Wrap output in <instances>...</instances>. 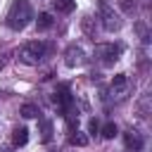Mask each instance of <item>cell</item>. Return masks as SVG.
I'll return each mask as SVG.
<instances>
[{"label": "cell", "mask_w": 152, "mask_h": 152, "mask_svg": "<svg viewBox=\"0 0 152 152\" xmlns=\"http://www.w3.org/2000/svg\"><path fill=\"white\" fill-rule=\"evenodd\" d=\"M88 131H90V135H95V133H100V124H97L95 119H90V121H88Z\"/></svg>", "instance_id": "9a60e30c"}, {"label": "cell", "mask_w": 152, "mask_h": 152, "mask_svg": "<svg viewBox=\"0 0 152 152\" xmlns=\"http://www.w3.org/2000/svg\"><path fill=\"white\" fill-rule=\"evenodd\" d=\"M52 138V124L50 121H43V142H48Z\"/></svg>", "instance_id": "5bb4252c"}, {"label": "cell", "mask_w": 152, "mask_h": 152, "mask_svg": "<svg viewBox=\"0 0 152 152\" xmlns=\"http://www.w3.org/2000/svg\"><path fill=\"white\" fill-rule=\"evenodd\" d=\"M52 5H55L57 12H74L76 0H52Z\"/></svg>", "instance_id": "ba28073f"}, {"label": "cell", "mask_w": 152, "mask_h": 152, "mask_svg": "<svg viewBox=\"0 0 152 152\" xmlns=\"http://www.w3.org/2000/svg\"><path fill=\"white\" fill-rule=\"evenodd\" d=\"M52 21H55V19H52V14H50V12H40V14H38V19H36V26H38V31H45V28H50V26H52Z\"/></svg>", "instance_id": "8992f818"}, {"label": "cell", "mask_w": 152, "mask_h": 152, "mask_svg": "<svg viewBox=\"0 0 152 152\" xmlns=\"http://www.w3.org/2000/svg\"><path fill=\"white\" fill-rule=\"evenodd\" d=\"M38 114H40V109H38L36 104H31V102L21 104V116H26V119H36Z\"/></svg>", "instance_id": "9c48e42d"}, {"label": "cell", "mask_w": 152, "mask_h": 152, "mask_svg": "<svg viewBox=\"0 0 152 152\" xmlns=\"http://www.w3.org/2000/svg\"><path fill=\"white\" fill-rule=\"evenodd\" d=\"M52 102H55L57 107H69V104H71V95H69V88H66V86H62L59 90H55V95H52Z\"/></svg>", "instance_id": "277c9868"}, {"label": "cell", "mask_w": 152, "mask_h": 152, "mask_svg": "<svg viewBox=\"0 0 152 152\" xmlns=\"http://www.w3.org/2000/svg\"><path fill=\"white\" fill-rule=\"evenodd\" d=\"M126 86V74H116L114 78H112V88H116V90H121Z\"/></svg>", "instance_id": "4fadbf2b"}, {"label": "cell", "mask_w": 152, "mask_h": 152, "mask_svg": "<svg viewBox=\"0 0 152 152\" xmlns=\"http://www.w3.org/2000/svg\"><path fill=\"white\" fill-rule=\"evenodd\" d=\"M31 19H33L31 5L26 0H14L12 7H10V12H7V26L14 28V31H21Z\"/></svg>", "instance_id": "6da1fadb"}, {"label": "cell", "mask_w": 152, "mask_h": 152, "mask_svg": "<svg viewBox=\"0 0 152 152\" xmlns=\"http://www.w3.org/2000/svg\"><path fill=\"white\" fill-rule=\"evenodd\" d=\"M12 142H14L17 147H24V145L28 142V131H26L24 126L14 128V133H12Z\"/></svg>", "instance_id": "5b68a950"}, {"label": "cell", "mask_w": 152, "mask_h": 152, "mask_svg": "<svg viewBox=\"0 0 152 152\" xmlns=\"http://www.w3.org/2000/svg\"><path fill=\"white\" fill-rule=\"evenodd\" d=\"M100 133H102V138L112 140V138H114V135L119 133V128H116V124H112V121H109V124H104V126L100 128Z\"/></svg>", "instance_id": "8fae6325"}, {"label": "cell", "mask_w": 152, "mask_h": 152, "mask_svg": "<svg viewBox=\"0 0 152 152\" xmlns=\"http://www.w3.org/2000/svg\"><path fill=\"white\" fill-rule=\"evenodd\" d=\"M43 55H45V45H43L40 40L26 43V45L19 50V59H21V62H26V64H38Z\"/></svg>", "instance_id": "7a4b0ae2"}, {"label": "cell", "mask_w": 152, "mask_h": 152, "mask_svg": "<svg viewBox=\"0 0 152 152\" xmlns=\"http://www.w3.org/2000/svg\"><path fill=\"white\" fill-rule=\"evenodd\" d=\"M126 145L133 147V150H140V147H142V138H140L135 131H128V133H126Z\"/></svg>", "instance_id": "52a82bcc"}, {"label": "cell", "mask_w": 152, "mask_h": 152, "mask_svg": "<svg viewBox=\"0 0 152 152\" xmlns=\"http://www.w3.org/2000/svg\"><path fill=\"white\" fill-rule=\"evenodd\" d=\"M121 7H124V10H131V2H128V0H121Z\"/></svg>", "instance_id": "2e32d148"}, {"label": "cell", "mask_w": 152, "mask_h": 152, "mask_svg": "<svg viewBox=\"0 0 152 152\" xmlns=\"http://www.w3.org/2000/svg\"><path fill=\"white\" fill-rule=\"evenodd\" d=\"M95 55H97V57H102V62H104V64H112V62H116V59H119L121 48H119V45H114V43H102V45H97V48H95Z\"/></svg>", "instance_id": "3957f363"}, {"label": "cell", "mask_w": 152, "mask_h": 152, "mask_svg": "<svg viewBox=\"0 0 152 152\" xmlns=\"http://www.w3.org/2000/svg\"><path fill=\"white\" fill-rule=\"evenodd\" d=\"M104 28H107V31H114V28H119L116 14H112L109 10H104Z\"/></svg>", "instance_id": "30bf717a"}, {"label": "cell", "mask_w": 152, "mask_h": 152, "mask_svg": "<svg viewBox=\"0 0 152 152\" xmlns=\"http://www.w3.org/2000/svg\"><path fill=\"white\" fill-rule=\"evenodd\" d=\"M69 142H71V145H78V147H83V145H88V135H83L81 131H74V133L69 135Z\"/></svg>", "instance_id": "7c38bea8"}]
</instances>
